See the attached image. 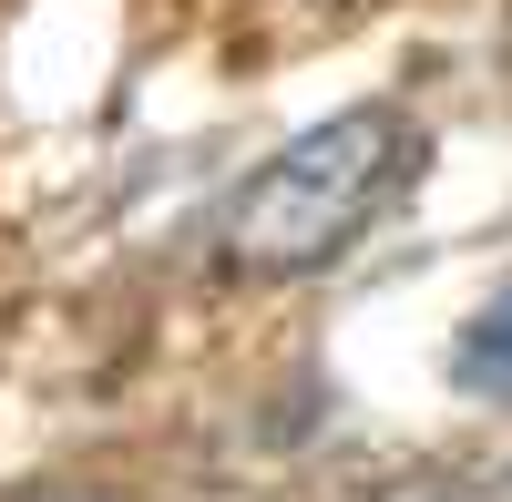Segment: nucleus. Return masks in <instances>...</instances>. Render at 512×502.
<instances>
[{"instance_id":"nucleus-1","label":"nucleus","mask_w":512,"mask_h":502,"mask_svg":"<svg viewBox=\"0 0 512 502\" xmlns=\"http://www.w3.org/2000/svg\"><path fill=\"white\" fill-rule=\"evenodd\" d=\"M400 175H410V113L400 103H349V113L308 123V134L236 195L226 257L246 277H308V267L349 257L369 236V216L390 205Z\"/></svg>"},{"instance_id":"nucleus-2","label":"nucleus","mask_w":512,"mask_h":502,"mask_svg":"<svg viewBox=\"0 0 512 502\" xmlns=\"http://www.w3.org/2000/svg\"><path fill=\"white\" fill-rule=\"evenodd\" d=\"M451 380H461V400H502L512 410V277L472 308V328L451 349Z\"/></svg>"}]
</instances>
